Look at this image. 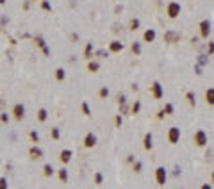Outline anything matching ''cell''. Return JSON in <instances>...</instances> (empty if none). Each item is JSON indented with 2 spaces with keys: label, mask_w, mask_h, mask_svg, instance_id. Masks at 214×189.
<instances>
[{
  "label": "cell",
  "mask_w": 214,
  "mask_h": 189,
  "mask_svg": "<svg viewBox=\"0 0 214 189\" xmlns=\"http://www.w3.org/2000/svg\"><path fill=\"white\" fill-rule=\"evenodd\" d=\"M41 7L45 9V11H52V5H50V2H46V0H45V2H41Z\"/></svg>",
  "instance_id": "44dd1931"
},
{
  "label": "cell",
  "mask_w": 214,
  "mask_h": 189,
  "mask_svg": "<svg viewBox=\"0 0 214 189\" xmlns=\"http://www.w3.org/2000/svg\"><path fill=\"white\" fill-rule=\"evenodd\" d=\"M34 41H36V45H38V47H41V48H45V47H46V45H45V39H43V38H39V36H36V38H34Z\"/></svg>",
  "instance_id": "9a60e30c"
},
{
  "label": "cell",
  "mask_w": 214,
  "mask_h": 189,
  "mask_svg": "<svg viewBox=\"0 0 214 189\" xmlns=\"http://www.w3.org/2000/svg\"><path fill=\"white\" fill-rule=\"evenodd\" d=\"M178 9H180V7H178L177 4H171V5H170V16H177V11H178Z\"/></svg>",
  "instance_id": "7c38bea8"
},
{
  "label": "cell",
  "mask_w": 214,
  "mask_h": 189,
  "mask_svg": "<svg viewBox=\"0 0 214 189\" xmlns=\"http://www.w3.org/2000/svg\"><path fill=\"white\" fill-rule=\"evenodd\" d=\"M13 116H14V120H18V121L23 120V116H25V107H23V103H16V105L13 107Z\"/></svg>",
  "instance_id": "6da1fadb"
},
{
  "label": "cell",
  "mask_w": 214,
  "mask_h": 189,
  "mask_svg": "<svg viewBox=\"0 0 214 189\" xmlns=\"http://www.w3.org/2000/svg\"><path fill=\"white\" fill-rule=\"evenodd\" d=\"M145 146H146V148H150V146H152V136L150 134L145 138Z\"/></svg>",
  "instance_id": "7402d4cb"
},
{
  "label": "cell",
  "mask_w": 214,
  "mask_h": 189,
  "mask_svg": "<svg viewBox=\"0 0 214 189\" xmlns=\"http://www.w3.org/2000/svg\"><path fill=\"white\" fill-rule=\"evenodd\" d=\"M0 189H7V178L0 177Z\"/></svg>",
  "instance_id": "d6986e66"
},
{
  "label": "cell",
  "mask_w": 214,
  "mask_h": 189,
  "mask_svg": "<svg viewBox=\"0 0 214 189\" xmlns=\"http://www.w3.org/2000/svg\"><path fill=\"white\" fill-rule=\"evenodd\" d=\"M0 4H5V0H0Z\"/></svg>",
  "instance_id": "f546056e"
},
{
  "label": "cell",
  "mask_w": 214,
  "mask_h": 189,
  "mask_svg": "<svg viewBox=\"0 0 214 189\" xmlns=\"http://www.w3.org/2000/svg\"><path fill=\"white\" fill-rule=\"evenodd\" d=\"M70 159H71V150H63V152L59 153V161H61V162L66 164Z\"/></svg>",
  "instance_id": "277c9868"
},
{
  "label": "cell",
  "mask_w": 214,
  "mask_h": 189,
  "mask_svg": "<svg viewBox=\"0 0 214 189\" xmlns=\"http://www.w3.org/2000/svg\"><path fill=\"white\" fill-rule=\"evenodd\" d=\"M50 136H52V139H59V129H52L50 130Z\"/></svg>",
  "instance_id": "ffe728a7"
},
{
  "label": "cell",
  "mask_w": 214,
  "mask_h": 189,
  "mask_svg": "<svg viewBox=\"0 0 214 189\" xmlns=\"http://www.w3.org/2000/svg\"><path fill=\"white\" fill-rule=\"evenodd\" d=\"M64 77H66V73H64V70L63 68H57L55 70V79L61 82V80H64Z\"/></svg>",
  "instance_id": "ba28073f"
},
{
  "label": "cell",
  "mask_w": 214,
  "mask_h": 189,
  "mask_svg": "<svg viewBox=\"0 0 214 189\" xmlns=\"http://www.w3.org/2000/svg\"><path fill=\"white\" fill-rule=\"evenodd\" d=\"M80 109H82V112H84V116H91V111H89V105L86 102H82L80 103Z\"/></svg>",
  "instance_id": "8fae6325"
},
{
  "label": "cell",
  "mask_w": 214,
  "mask_h": 189,
  "mask_svg": "<svg viewBox=\"0 0 214 189\" xmlns=\"http://www.w3.org/2000/svg\"><path fill=\"white\" fill-rule=\"evenodd\" d=\"M0 121H9V116H7V112H2V114H0Z\"/></svg>",
  "instance_id": "484cf974"
},
{
  "label": "cell",
  "mask_w": 214,
  "mask_h": 189,
  "mask_svg": "<svg viewBox=\"0 0 214 189\" xmlns=\"http://www.w3.org/2000/svg\"><path fill=\"white\" fill-rule=\"evenodd\" d=\"M46 116H48L46 109H39V111H38V120H39V121H45V120H46Z\"/></svg>",
  "instance_id": "9c48e42d"
},
{
  "label": "cell",
  "mask_w": 214,
  "mask_h": 189,
  "mask_svg": "<svg viewBox=\"0 0 214 189\" xmlns=\"http://www.w3.org/2000/svg\"><path fill=\"white\" fill-rule=\"evenodd\" d=\"M29 138H30V141H32V143H38V141H39V134H38L36 130H32V132L29 134Z\"/></svg>",
  "instance_id": "4fadbf2b"
},
{
  "label": "cell",
  "mask_w": 214,
  "mask_h": 189,
  "mask_svg": "<svg viewBox=\"0 0 214 189\" xmlns=\"http://www.w3.org/2000/svg\"><path fill=\"white\" fill-rule=\"evenodd\" d=\"M98 68H100V64H98V62H93V61L88 64V70H89V71H96Z\"/></svg>",
  "instance_id": "5bb4252c"
},
{
  "label": "cell",
  "mask_w": 214,
  "mask_h": 189,
  "mask_svg": "<svg viewBox=\"0 0 214 189\" xmlns=\"http://www.w3.org/2000/svg\"><path fill=\"white\" fill-rule=\"evenodd\" d=\"M139 25V22H137V20H132V22H130V27H132V30H136V27Z\"/></svg>",
  "instance_id": "4316f807"
},
{
  "label": "cell",
  "mask_w": 214,
  "mask_h": 189,
  "mask_svg": "<svg viewBox=\"0 0 214 189\" xmlns=\"http://www.w3.org/2000/svg\"><path fill=\"white\" fill-rule=\"evenodd\" d=\"M59 180L61 182H68V170L66 168H61L59 170Z\"/></svg>",
  "instance_id": "8992f818"
},
{
  "label": "cell",
  "mask_w": 214,
  "mask_h": 189,
  "mask_svg": "<svg viewBox=\"0 0 214 189\" xmlns=\"http://www.w3.org/2000/svg\"><path fill=\"white\" fill-rule=\"evenodd\" d=\"M29 155H30V159L38 161V159H41V157H43V150L39 148V146L32 144V146H30V150H29Z\"/></svg>",
  "instance_id": "7a4b0ae2"
},
{
  "label": "cell",
  "mask_w": 214,
  "mask_h": 189,
  "mask_svg": "<svg viewBox=\"0 0 214 189\" xmlns=\"http://www.w3.org/2000/svg\"><path fill=\"white\" fill-rule=\"evenodd\" d=\"M107 94H109V89H107V88H102V89H100V98H105Z\"/></svg>",
  "instance_id": "603a6c76"
},
{
  "label": "cell",
  "mask_w": 214,
  "mask_h": 189,
  "mask_svg": "<svg viewBox=\"0 0 214 189\" xmlns=\"http://www.w3.org/2000/svg\"><path fill=\"white\" fill-rule=\"evenodd\" d=\"M177 138H178V130L173 129V130L170 132V139H171V141H177Z\"/></svg>",
  "instance_id": "e0dca14e"
},
{
  "label": "cell",
  "mask_w": 214,
  "mask_h": 189,
  "mask_svg": "<svg viewBox=\"0 0 214 189\" xmlns=\"http://www.w3.org/2000/svg\"><path fill=\"white\" fill-rule=\"evenodd\" d=\"M102 180H104L102 173H96V175H95V184H102Z\"/></svg>",
  "instance_id": "cb8c5ba5"
},
{
  "label": "cell",
  "mask_w": 214,
  "mask_h": 189,
  "mask_svg": "<svg viewBox=\"0 0 214 189\" xmlns=\"http://www.w3.org/2000/svg\"><path fill=\"white\" fill-rule=\"evenodd\" d=\"M43 54H45V55H48V54H50V48H48V47H45V48H43Z\"/></svg>",
  "instance_id": "83f0119b"
},
{
  "label": "cell",
  "mask_w": 214,
  "mask_h": 189,
  "mask_svg": "<svg viewBox=\"0 0 214 189\" xmlns=\"http://www.w3.org/2000/svg\"><path fill=\"white\" fill-rule=\"evenodd\" d=\"M2 107H4V102H2V100H0V109H2Z\"/></svg>",
  "instance_id": "f1b7e54d"
},
{
  "label": "cell",
  "mask_w": 214,
  "mask_h": 189,
  "mask_svg": "<svg viewBox=\"0 0 214 189\" xmlns=\"http://www.w3.org/2000/svg\"><path fill=\"white\" fill-rule=\"evenodd\" d=\"M95 144H96V136H95L93 132L86 134V138H84V146H86V148H93Z\"/></svg>",
  "instance_id": "3957f363"
},
{
  "label": "cell",
  "mask_w": 214,
  "mask_h": 189,
  "mask_svg": "<svg viewBox=\"0 0 214 189\" xmlns=\"http://www.w3.org/2000/svg\"><path fill=\"white\" fill-rule=\"evenodd\" d=\"M154 93H155V97H161V88H159V84H154Z\"/></svg>",
  "instance_id": "d4e9b609"
},
{
  "label": "cell",
  "mask_w": 214,
  "mask_h": 189,
  "mask_svg": "<svg viewBox=\"0 0 214 189\" xmlns=\"http://www.w3.org/2000/svg\"><path fill=\"white\" fill-rule=\"evenodd\" d=\"M109 48H111V52H120L121 48H123V45H121L120 41H113V43H111V47H109Z\"/></svg>",
  "instance_id": "52a82bcc"
},
{
  "label": "cell",
  "mask_w": 214,
  "mask_h": 189,
  "mask_svg": "<svg viewBox=\"0 0 214 189\" xmlns=\"http://www.w3.org/2000/svg\"><path fill=\"white\" fill-rule=\"evenodd\" d=\"M154 38H155V32H154V30H148V32L145 34V39H146V41H152Z\"/></svg>",
  "instance_id": "ac0fdd59"
},
{
  "label": "cell",
  "mask_w": 214,
  "mask_h": 189,
  "mask_svg": "<svg viewBox=\"0 0 214 189\" xmlns=\"http://www.w3.org/2000/svg\"><path fill=\"white\" fill-rule=\"evenodd\" d=\"M91 52H93V43H88V47H86V50H84V55L89 57V55H91Z\"/></svg>",
  "instance_id": "2e32d148"
},
{
  "label": "cell",
  "mask_w": 214,
  "mask_h": 189,
  "mask_svg": "<svg viewBox=\"0 0 214 189\" xmlns=\"http://www.w3.org/2000/svg\"><path fill=\"white\" fill-rule=\"evenodd\" d=\"M55 171H54V168H52V164H45L43 166V175L45 177H52Z\"/></svg>",
  "instance_id": "5b68a950"
},
{
  "label": "cell",
  "mask_w": 214,
  "mask_h": 189,
  "mask_svg": "<svg viewBox=\"0 0 214 189\" xmlns=\"http://www.w3.org/2000/svg\"><path fill=\"white\" fill-rule=\"evenodd\" d=\"M164 178H166V173H164V170H162V168H159V170H157V180L162 184V182H164Z\"/></svg>",
  "instance_id": "30bf717a"
}]
</instances>
